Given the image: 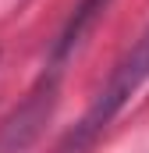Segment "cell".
Returning a JSON list of instances; mask_svg holds the SVG:
<instances>
[{"label": "cell", "instance_id": "6da1fadb", "mask_svg": "<svg viewBox=\"0 0 149 153\" xmlns=\"http://www.w3.org/2000/svg\"><path fill=\"white\" fill-rule=\"evenodd\" d=\"M149 78V29L135 39V46L117 61V68L110 71L107 85L96 93L92 107L85 111V117L74 125V132L64 139V153H82L85 146L96 143V135L121 114V107L142 89V82Z\"/></svg>", "mask_w": 149, "mask_h": 153}, {"label": "cell", "instance_id": "7a4b0ae2", "mask_svg": "<svg viewBox=\"0 0 149 153\" xmlns=\"http://www.w3.org/2000/svg\"><path fill=\"white\" fill-rule=\"evenodd\" d=\"M57 75H60V68H50L36 82V89L29 93V100L7 117V125L0 132V150L4 153H21L32 146V139L39 135V128L46 125V117L57 103Z\"/></svg>", "mask_w": 149, "mask_h": 153}, {"label": "cell", "instance_id": "3957f363", "mask_svg": "<svg viewBox=\"0 0 149 153\" xmlns=\"http://www.w3.org/2000/svg\"><path fill=\"white\" fill-rule=\"evenodd\" d=\"M107 7H110V0H78L71 11V18H68V25L60 29V36L53 43V53H50V68H60L68 57H71L74 50L85 43V36L92 32V25L107 14Z\"/></svg>", "mask_w": 149, "mask_h": 153}]
</instances>
